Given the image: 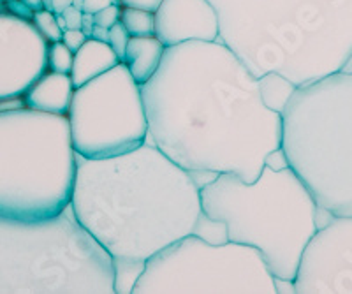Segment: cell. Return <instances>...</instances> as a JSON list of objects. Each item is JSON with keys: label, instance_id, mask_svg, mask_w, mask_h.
Segmentation results:
<instances>
[{"label": "cell", "instance_id": "2e32d148", "mask_svg": "<svg viewBox=\"0 0 352 294\" xmlns=\"http://www.w3.org/2000/svg\"><path fill=\"white\" fill-rule=\"evenodd\" d=\"M257 83H259L261 97H263L264 104L268 106L270 109H273V111H276V113L282 115L289 99H291L292 92L296 90V85L291 80L276 73L263 74L261 78H257Z\"/></svg>", "mask_w": 352, "mask_h": 294}, {"label": "cell", "instance_id": "603a6c76", "mask_svg": "<svg viewBox=\"0 0 352 294\" xmlns=\"http://www.w3.org/2000/svg\"><path fill=\"white\" fill-rule=\"evenodd\" d=\"M88 37L85 36V32L81 29H67L62 36V43L71 49L72 53H76L81 46L87 43Z\"/></svg>", "mask_w": 352, "mask_h": 294}, {"label": "cell", "instance_id": "d4e9b609", "mask_svg": "<svg viewBox=\"0 0 352 294\" xmlns=\"http://www.w3.org/2000/svg\"><path fill=\"white\" fill-rule=\"evenodd\" d=\"M6 9H8L11 14L18 18H23V20H32L34 11L25 4L23 0H8L6 2Z\"/></svg>", "mask_w": 352, "mask_h": 294}, {"label": "cell", "instance_id": "8992f818", "mask_svg": "<svg viewBox=\"0 0 352 294\" xmlns=\"http://www.w3.org/2000/svg\"><path fill=\"white\" fill-rule=\"evenodd\" d=\"M0 294H115L113 258L71 206L43 220L0 215Z\"/></svg>", "mask_w": 352, "mask_h": 294}, {"label": "cell", "instance_id": "7402d4cb", "mask_svg": "<svg viewBox=\"0 0 352 294\" xmlns=\"http://www.w3.org/2000/svg\"><path fill=\"white\" fill-rule=\"evenodd\" d=\"M120 12H122L120 5L111 4V5H108V8L97 11L96 14H94V20H96V25H99V27L111 29L113 25L120 21Z\"/></svg>", "mask_w": 352, "mask_h": 294}, {"label": "cell", "instance_id": "7a4b0ae2", "mask_svg": "<svg viewBox=\"0 0 352 294\" xmlns=\"http://www.w3.org/2000/svg\"><path fill=\"white\" fill-rule=\"evenodd\" d=\"M71 208L113 259L146 262L187 234L229 242L226 222L203 212L192 173L152 142L106 159L78 155Z\"/></svg>", "mask_w": 352, "mask_h": 294}, {"label": "cell", "instance_id": "ac0fdd59", "mask_svg": "<svg viewBox=\"0 0 352 294\" xmlns=\"http://www.w3.org/2000/svg\"><path fill=\"white\" fill-rule=\"evenodd\" d=\"M120 21L125 25L131 37L155 36V12L134 8H122Z\"/></svg>", "mask_w": 352, "mask_h": 294}, {"label": "cell", "instance_id": "484cf974", "mask_svg": "<svg viewBox=\"0 0 352 294\" xmlns=\"http://www.w3.org/2000/svg\"><path fill=\"white\" fill-rule=\"evenodd\" d=\"M264 166H268V168H272V170H275V171L289 168L287 157H285V152L282 150V146L280 148H276V150H273V152L268 153V157H266Z\"/></svg>", "mask_w": 352, "mask_h": 294}, {"label": "cell", "instance_id": "44dd1931", "mask_svg": "<svg viewBox=\"0 0 352 294\" xmlns=\"http://www.w3.org/2000/svg\"><path fill=\"white\" fill-rule=\"evenodd\" d=\"M129 41H131V34H129V30L125 29V25L122 21L115 23L109 29V46L116 53V57L120 58V62H124L125 58V49H127Z\"/></svg>", "mask_w": 352, "mask_h": 294}, {"label": "cell", "instance_id": "3957f363", "mask_svg": "<svg viewBox=\"0 0 352 294\" xmlns=\"http://www.w3.org/2000/svg\"><path fill=\"white\" fill-rule=\"evenodd\" d=\"M219 41L256 78L296 87L344 71L352 58V0H210Z\"/></svg>", "mask_w": 352, "mask_h": 294}, {"label": "cell", "instance_id": "277c9868", "mask_svg": "<svg viewBox=\"0 0 352 294\" xmlns=\"http://www.w3.org/2000/svg\"><path fill=\"white\" fill-rule=\"evenodd\" d=\"M203 212L224 220L229 242L243 243L263 254L275 278H296L303 250L317 231V203L291 168L264 166L247 183L236 174H217L201 189Z\"/></svg>", "mask_w": 352, "mask_h": 294}, {"label": "cell", "instance_id": "ffe728a7", "mask_svg": "<svg viewBox=\"0 0 352 294\" xmlns=\"http://www.w3.org/2000/svg\"><path fill=\"white\" fill-rule=\"evenodd\" d=\"M32 23L36 25V29L39 30L41 36L48 43H56V41H62L64 36V30L58 27L56 23V14L52 11H46V9H41V11L34 12Z\"/></svg>", "mask_w": 352, "mask_h": 294}, {"label": "cell", "instance_id": "9c48e42d", "mask_svg": "<svg viewBox=\"0 0 352 294\" xmlns=\"http://www.w3.org/2000/svg\"><path fill=\"white\" fill-rule=\"evenodd\" d=\"M72 146L85 159H106L148 142L141 85L120 62L78 87L69 108Z\"/></svg>", "mask_w": 352, "mask_h": 294}, {"label": "cell", "instance_id": "8d00e7d4", "mask_svg": "<svg viewBox=\"0 0 352 294\" xmlns=\"http://www.w3.org/2000/svg\"><path fill=\"white\" fill-rule=\"evenodd\" d=\"M0 2H4V4H6V2H8V0H0Z\"/></svg>", "mask_w": 352, "mask_h": 294}, {"label": "cell", "instance_id": "ba28073f", "mask_svg": "<svg viewBox=\"0 0 352 294\" xmlns=\"http://www.w3.org/2000/svg\"><path fill=\"white\" fill-rule=\"evenodd\" d=\"M132 294H276V286L254 247L187 234L146 261Z\"/></svg>", "mask_w": 352, "mask_h": 294}, {"label": "cell", "instance_id": "cb8c5ba5", "mask_svg": "<svg viewBox=\"0 0 352 294\" xmlns=\"http://www.w3.org/2000/svg\"><path fill=\"white\" fill-rule=\"evenodd\" d=\"M58 14H62L67 29H81V23H83V11L81 9L74 8V5H69L67 9H64Z\"/></svg>", "mask_w": 352, "mask_h": 294}, {"label": "cell", "instance_id": "1f68e13d", "mask_svg": "<svg viewBox=\"0 0 352 294\" xmlns=\"http://www.w3.org/2000/svg\"><path fill=\"white\" fill-rule=\"evenodd\" d=\"M69 5H72V0H53V11H55V14L67 9Z\"/></svg>", "mask_w": 352, "mask_h": 294}, {"label": "cell", "instance_id": "836d02e7", "mask_svg": "<svg viewBox=\"0 0 352 294\" xmlns=\"http://www.w3.org/2000/svg\"><path fill=\"white\" fill-rule=\"evenodd\" d=\"M43 9H46V11H53V0H43Z\"/></svg>", "mask_w": 352, "mask_h": 294}, {"label": "cell", "instance_id": "f546056e", "mask_svg": "<svg viewBox=\"0 0 352 294\" xmlns=\"http://www.w3.org/2000/svg\"><path fill=\"white\" fill-rule=\"evenodd\" d=\"M96 27V20H94L92 12H83V23H81V30L85 32V36L90 39L92 37V30Z\"/></svg>", "mask_w": 352, "mask_h": 294}, {"label": "cell", "instance_id": "5b68a950", "mask_svg": "<svg viewBox=\"0 0 352 294\" xmlns=\"http://www.w3.org/2000/svg\"><path fill=\"white\" fill-rule=\"evenodd\" d=\"M282 150L319 208L352 215V73L296 87L282 111Z\"/></svg>", "mask_w": 352, "mask_h": 294}, {"label": "cell", "instance_id": "30bf717a", "mask_svg": "<svg viewBox=\"0 0 352 294\" xmlns=\"http://www.w3.org/2000/svg\"><path fill=\"white\" fill-rule=\"evenodd\" d=\"M296 294H352V215H333L303 250Z\"/></svg>", "mask_w": 352, "mask_h": 294}, {"label": "cell", "instance_id": "7c38bea8", "mask_svg": "<svg viewBox=\"0 0 352 294\" xmlns=\"http://www.w3.org/2000/svg\"><path fill=\"white\" fill-rule=\"evenodd\" d=\"M219 16L210 0H162L155 11V37L168 46L219 41Z\"/></svg>", "mask_w": 352, "mask_h": 294}, {"label": "cell", "instance_id": "83f0119b", "mask_svg": "<svg viewBox=\"0 0 352 294\" xmlns=\"http://www.w3.org/2000/svg\"><path fill=\"white\" fill-rule=\"evenodd\" d=\"M113 4V0H83V12H92L96 14L100 9L108 8Z\"/></svg>", "mask_w": 352, "mask_h": 294}, {"label": "cell", "instance_id": "52a82bcc", "mask_svg": "<svg viewBox=\"0 0 352 294\" xmlns=\"http://www.w3.org/2000/svg\"><path fill=\"white\" fill-rule=\"evenodd\" d=\"M78 153L67 115L0 113V215L43 220L71 206Z\"/></svg>", "mask_w": 352, "mask_h": 294}, {"label": "cell", "instance_id": "4316f807", "mask_svg": "<svg viewBox=\"0 0 352 294\" xmlns=\"http://www.w3.org/2000/svg\"><path fill=\"white\" fill-rule=\"evenodd\" d=\"M160 4H162V0H120L122 8L143 9V11L150 12H155Z\"/></svg>", "mask_w": 352, "mask_h": 294}, {"label": "cell", "instance_id": "4fadbf2b", "mask_svg": "<svg viewBox=\"0 0 352 294\" xmlns=\"http://www.w3.org/2000/svg\"><path fill=\"white\" fill-rule=\"evenodd\" d=\"M74 83L69 74L46 71L23 95L30 109L53 115H67L74 95Z\"/></svg>", "mask_w": 352, "mask_h": 294}, {"label": "cell", "instance_id": "d6a6232c", "mask_svg": "<svg viewBox=\"0 0 352 294\" xmlns=\"http://www.w3.org/2000/svg\"><path fill=\"white\" fill-rule=\"evenodd\" d=\"M23 2L28 5V8L32 9L34 12L41 11V9H43V0H23Z\"/></svg>", "mask_w": 352, "mask_h": 294}, {"label": "cell", "instance_id": "6da1fadb", "mask_svg": "<svg viewBox=\"0 0 352 294\" xmlns=\"http://www.w3.org/2000/svg\"><path fill=\"white\" fill-rule=\"evenodd\" d=\"M141 93L148 142L187 171L252 183L282 146V115L264 104L257 78L220 41L168 46Z\"/></svg>", "mask_w": 352, "mask_h": 294}, {"label": "cell", "instance_id": "4dcf8cb0", "mask_svg": "<svg viewBox=\"0 0 352 294\" xmlns=\"http://www.w3.org/2000/svg\"><path fill=\"white\" fill-rule=\"evenodd\" d=\"M92 39L102 41V43H108V45H109V29L96 25V27H94V30H92Z\"/></svg>", "mask_w": 352, "mask_h": 294}, {"label": "cell", "instance_id": "d590c367", "mask_svg": "<svg viewBox=\"0 0 352 294\" xmlns=\"http://www.w3.org/2000/svg\"><path fill=\"white\" fill-rule=\"evenodd\" d=\"M4 9H6V4L4 2H0V11H4Z\"/></svg>", "mask_w": 352, "mask_h": 294}, {"label": "cell", "instance_id": "f1b7e54d", "mask_svg": "<svg viewBox=\"0 0 352 294\" xmlns=\"http://www.w3.org/2000/svg\"><path fill=\"white\" fill-rule=\"evenodd\" d=\"M25 99L23 97H11V99H0V113L2 111H9V109H18L25 108Z\"/></svg>", "mask_w": 352, "mask_h": 294}, {"label": "cell", "instance_id": "9a60e30c", "mask_svg": "<svg viewBox=\"0 0 352 294\" xmlns=\"http://www.w3.org/2000/svg\"><path fill=\"white\" fill-rule=\"evenodd\" d=\"M166 46L155 36L131 37L125 49L124 62L136 83L143 85L157 73Z\"/></svg>", "mask_w": 352, "mask_h": 294}, {"label": "cell", "instance_id": "5bb4252c", "mask_svg": "<svg viewBox=\"0 0 352 294\" xmlns=\"http://www.w3.org/2000/svg\"><path fill=\"white\" fill-rule=\"evenodd\" d=\"M120 64V58L116 57L111 46L108 43L97 39H87L83 46L74 53V60H72L71 69V80L74 87H81L88 83L94 78L104 74L106 71L113 69L115 65Z\"/></svg>", "mask_w": 352, "mask_h": 294}, {"label": "cell", "instance_id": "e575fe53", "mask_svg": "<svg viewBox=\"0 0 352 294\" xmlns=\"http://www.w3.org/2000/svg\"><path fill=\"white\" fill-rule=\"evenodd\" d=\"M72 5H74V8H78V9H81V11H83V0H72Z\"/></svg>", "mask_w": 352, "mask_h": 294}, {"label": "cell", "instance_id": "d6986e66", "mask_svg": "<svg viewBox=\"0 0 352 294\" xmlns=\"http://www.w3.org/2000/svg\"><path fill=\"white\" fill-rule=\"evenodd\" d=\"M72 60H74V53L62 43H50L48 46V71L62 74H71Z\"/></svg>", "mask_w": 352, "mask_h": 294}, {"label": "cell", "instance_id": "8fae6325", "mask_svg": "<svg viewBox=\"0 0 352 294\" xmlns=\"http://www.w3.org/2000/svg\"><path fill=\"white\" fill-rule=\"evenodd\" d=\"M48 46L32 20L0 11V99L23 97L48 71Z\"/></svg>", "mask_w": 352, "mask_h": 294}, {"label": "cell", "instance_id": "e0dca14e", "mask_svg": "<svg viewBox=\"0 0 352 294\" xmlns=\"http://www.w3.org/2000/svg\"><path fill=\"white\" fill-rule=\"evenodd\" d=\"M143 261L132 259H113V273H115V294H132L134 286L144 271Z\"/></svg>", "mask_w": 352, "mask_h": 294}]
</instances>
